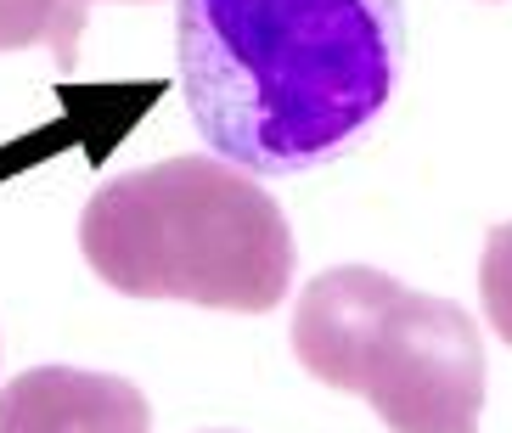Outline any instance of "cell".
I'll return each instance as SVG.
<instances>
[{"mask_svg":"<svg viewBox=\"0 0 512 433\" xmlns=\"http://www.w3.org/2000/svg\"><path fill=\"white\" fill-rule=\"evenodd\" d=\"M181 96L197 135L248 175L344 158L406 68L400 0H181Z\"/></svg>","mask_w":512,"mask_h":433,"instance_id":"obj_1","label":"cell"},{"mask_svg":"<svg viewBox=\"0 0 512 433\" xmlns=\"http://www.w3.org/2000/svg\"><path fill=\"white\" fill-rule=\"evenodd\" d=\"M79 248L124 299L226 315H271L299 265L282 203L226 158H164L107 180L79 214Z\"/></svg>","mask_w":512,"mask_h":433,"instance_id":"obj_2","label":"cell"},{"mask_svg":"<svg viewBox=\"0 0 512 433\" xmlns=\"http://www.w3.org/2000/svg\"><path fill=\"white\" fill-rule=\"evenodd\" d=\"M361 400L389 433H479L484 344L473 315L400 287L366 344Z\"/></svg>","mask_w":512,"mask_h":433,"instance_id":"obj_3","label":"cell"},{"mask_svg":"<svg viewBox=\"0 0 512 433\" xmlns=\"http://www.w3.org/2000/svg\"><path fill=\"white\" fill-rule=\"evenodd\" d=\"M400 293L389 270L372 265H338L299 293L293 310V355L316 383L338 394H361V360L372 344L377 315Z\"/></svg>","mask_w":512,"mask_h":433,"instance_id":"obj_4","label":"cell"},{"mask_svg":"<svg viewBox=\"0 0 512 433\" xmlns=\"http://www.w3.org/2000/svg\"><path fill=\"white\" fill-rule=\"evenodd\" d=\"M0 433H152V405L130 377L29 366L0 389Z\"/></svg>","mask_w":512,"mask_h":433,"instance_id":"obj_5","label":"cell"},{"mask_svg":"<svg viewBox=\"0 0 512 433\" xmlns=\"http://www.w3.org/2000/svg\"><path fill=\"white\" fill-rule=\"evenodd\" d=\"M85 34V6L79 0H0V51L46 45L57 68H74V45Z\"/></svg>","mask_w":512,"mask_h":433,"instance_id":"obj_6","label":"cell"},{"mask_svg":"<svg viewBox=\"0 0 512 433\" xmlns=\"http://www.w3.org/2000/svg\"><path fill=\"white\" fill-rule=\"evenodd\" d=\"M479 304H484V321L496 332L501 344L512 349V220L496 225L484 237V254H479Z\"/></svg>","mask_w":512,"mask_h":433,"instance_id":"obj_7","label":"cell"},{"mask_svg":"<svg viewBox=\"0 0 512 433\" xmlns=\"http://www.w3.org/2000/svg\"><path fill=\"white\" fill-rule=\"evenodd\" d=\"M79 6H91V0H79ZM119 6H141V0H119Z\"/></svg>","mask_w":512,"mask_h":433,"instance_id":"obj_8","label":"cell"},{"mask_svg":"<svg viewBox=\"0 0 512 433\" xmlns=\"http://www.w3.org/2000/svg\"><path fill=\"white\" fill-rule=\"evenodd\" d=\"M209 433H226V428H209Z\"/></svg>","mask_w":512,"mask_h":433,"instance_id":"obj_9","label":"cell"}]
</instances>
